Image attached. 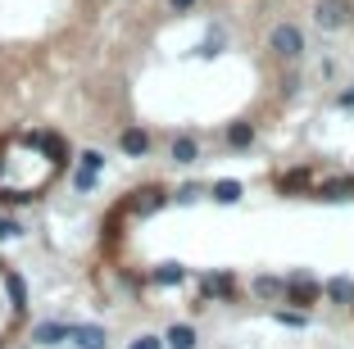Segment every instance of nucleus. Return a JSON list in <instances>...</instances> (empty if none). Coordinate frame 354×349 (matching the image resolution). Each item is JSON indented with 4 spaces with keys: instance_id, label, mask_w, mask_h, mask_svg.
Segmentation results:
<instances>
[{
    "instance_id": "nucleus-1",
    "label": "nucleus",
    "mask_w": 354,
    "mask_h": 349,
    "mask_svg": "<svg viewBox=\"0 0 354 349\" xmlns=\"http://www.w3.org/2000/svg\"><path fill=\"white\" fill-rule=\"evenodd\" d=\"M23 299H28V295H23V281L0 263V336L23 318Z\"/></svg>"
},
{
    "instance_id": "nucleus-2",
    "label": "nucleus",
    "mask_w": 354,
    "mask_h": 349,
    "mask_svg": "<svg viewBox=\"0 0 354 349\" xmlns=\"http://www.w3.org/2000/svg\"><path fill=\"white\" fill-rule=\"evenodd\" d=\"M268 50L277 55V59H300L304 55V32L295 28V23H277V28L268 32Z\"/></svg>"
},
{
    "instance_id": "nucleus-3",
    "label": "nucleus",
    "mask_w": 354,
    "mask_h": 349,
    "mask_svg": "<svg viewBox=\"0 0 354 349\" xmlns=\"http://www.w3.org/2000/svg\"><path fill=\"white\" fill-rule=\"evenodd\" d=\"M350 14H354L350 0H318V5H313V19H318V28H327V32L345 28V23H350Z\"/></svg>"
},
{
    "instance_id": "nucleus-4",
    "label": "nucleus",
    "mask_w": 354,
    "mask_h": 349,
    "mask_svg": "<svg viewBox=\"0 0 354 349\" xmlns=\"http://www.w3.org/2000/svg\"><path fill=\"white\" fill-rule=\"evenodd\" d=\"M313 196L318 200H354V177H323Z\"/></svg>"
},
{
    "instance_id": "nucleus-5",
    "label": "nucleus",
    "mask_w": 354,
    "mask_h": 349,
    "mask_svg": "<svg viewBox=\"0 0 354 349\" xmlns=\"http://www.w3.org/2000/svg\"><path fill=\"white\" fill-rule=\"evenodd\" d=\"M318 295H323V286H313L309 277H286V299L291 304H313Z\"/></svg>"
},
{
    "instance_id": "nucleus-6",
    "label": "nucleus",
    "mask_w": 354,
    "mask_h": 349,
    "mask_svg": "<svg viewBox=\"0 0 354 349\" xmlns=\"http://www.w3.org/2000/svg\"><path fill=\"white\" fill-rule=\"evenodd\" d=\"M118 145H123L127 159H146V154H150V132H141V127H127Z\"/></svg>"
},
{
    "instance_id": "nucleus-7",
    "label": "nucleus",
    "mask_w": 354,
    "mask_h": 349,
    "mask_svg": "<svg viewBox=\"0 0 354 349\" xmlns=\"http://www.w3.org/2000/svg\"><path fill=\"white\" fill-rule=\"evenodd\" d=\"M323 295L332 299V304H345V308H354V281L350 277H332L323 286Z\"/></svg>"
},
{
    "instance_id": "nucleus-8",
    "label": "nucleus",
    "mask_w": 354,
    "mask_h": 349,
    "mask_svg": "<svg viewBox=\"0 0 354 349\" xmlns=\"http://www.w3.org/2000/svg\"><path fill=\"white\" fill-rule=\"evenodd\" d=\"M32 340L37 345H59V340H68V322H41V327H32Z\"/></svg>"
},
{
    "instance_id": "nucleus-9",
    "label": "nucleus",
    "mask_w": 354,
    "mask_h": 349,
    "mask_svg": "<svg viewBox=\"0 0 354 349\" xmlns=\"http://www.w3.org/2000/svg\"><path fill=\"white\" fill-rule=\"evenodd\" d=\"M68 340H77L82 349H104V331L100 327H77V322H68Z\"/></svg>"
},
{
    "instance_id": "nucleus-10",
    "label": "nucleus",
    "mask_w": 354,
    "mask_h": 349,
    "mask_svg": "<svg viewBox=\"0 0 354 349\" xmlns=\"http://www.w3.org/2000/svg\"><path fill=\"white\" fill-rule=\"evenodd\" d=\"M164 345H173V349H196V327L173 322V327H168V336H164Z\"/></svg>"
},
{
    "instance_id": "nucleus-11",
    "label": "nucleus",
    "mask_w": 354,
    "mask_h": 349,
    "mask_svg": "<svg viewBox=\"0 0 354 349\" xmlns=\"http://www.w3.org/2000/svg\"><path fill=\"white\" fill-rule=\"evenodd\" d=\"M164 191H155V186H150V191H136V200H132V214H155V209H164Z\"/></svg>"
},
{
    "instance_id": "nucleus-12",
    "label": "nucleus",
    "mask_w": 354,
    "mask_h": 349,
    "mask_svg": "<svg viewBox=\"0 0 354 349\" xmlns=\"http://www.w3.org/2000/svg\"><path fill=\"white\" fill-rule=\"evenodd\" d=\"M209 196L218 200V205H236V200H241V182H227V177H223V182L209 186Z\"/></svg>"
},
{
    "instance_id": "nucleus-13",
    "label": "nucleus",
    "mask_w": 354,
    "mask_h": 349,
    "mask_svg": "<svg viewBox=\"0 0 354 349\" xmlns=\"http://www.w3.org/2000/svg\"><path fill=\"white\" fill-rule=\"evenodd\" d=\"M227 145H232V150H245V145H254V127H250V123H232V127H227Z\"/></svg>"
},
{
    "instance_id": "nucleus-14",
    "label": "nucleus",
    "mask_w": 354,
    "mask_h": 349,
    "mask_svg": "<svg viewBox=\"0 0 354 349\" xmlns=\"http://www.w3.org/2000/svg\"><path fill=\"white\" fill-rule=\"evenodd\" d=\"M196 154H200V145L191 141V136H173V159L177 164H196Z\"/></svg>"
},
{
    "instance_id": "nucleus-15",
    "label": "nucleus",
    "mask_w": 354,
    "mask_h": 349,
    "mask_svg": "<svg viewBox=\"0 0 354 349\" xmlns=\"http://www.w3.org/2000/svg\"><path fill=\"white\" fill-rule=\"evenodd\" d=\"M254 295H268V299H286V281H281V277H259V281H254Z\"/></svg>"
},
{
    "instance_id": "nucleus-16",
    "label": "nucleus",
    "mask_w": 354,
    "mask_h": 349,
    "mask_svg": "<svg viewBox=\"0 0 354 349\" xmlns=\"http://www.w3.org/2000/svg\"><path fill=\"white\" fill-rule=\"evenodd\" d=\"M205 295H223V299H227L232 295V277H227V272H218V277L209 272V277H205Z\"/></svg>"
},
{
    "instance_id": "nucleus-17",
    "label": "nucleus",
    "mask_w": 354,
    "mask_h": 349,
    "mask_svg": "<svg viewBox=\"0 0 354 349\" xmlns=\"http://www.w3.org/2000/svg\"><path fill=\"white\" fill-rule=\"evenodd\" d=\"M182 277H187V267H182V263H164V267L155 272V281H159V286H177Z\"/></svg>"
},
{
    "instance_id": "nucleus-18",
    "label": "nucleus",
    "mask_w": 354,
    "mask_h": 349,
    "mask_svg": "<svg viewBox=\"0 0 354 349\" xmlns=\"http://www.w3.org/2000/svg\"><path fill=\"white\" fill-rule=\"evenodd\" d=\"M277 186L281 191H304V186H309V168H295V173L277 177Z\"/></svg>"
},
{
    "instance_id": "nucleus-19",
    "label": "nucleus",
    "mask_w": 354,
    "mask_h": 349,
    "mask_svg": "<svg viewBox=\"0 0 354 349\" xmlns=\"http://www.w3.org/2000/svg\"><path fill=\"white\" fill-rule=\"evenodd\" d=\"M95 168H104V154L100 150H82V173H95Z\"/></svg>"
},
{
    "instance_id": "nucleus-20",
    "label": "nucleus",
    "mask_w": 354,
    "mask_h": 349,
    "mask_svg": "<svg viewBox=\"0 0 354 349\" xmlns=\"http://www.w3.org/2000/svg\"><path fill=\"white\" fill-rule=\"evenodd\" d=\"M272 318H277L281 327H304V322H309V318H304V313H286V308H277Z\"/></svg>"
},
{
    "instance_id": "nucleus-21",
    "label": "nucleus",
    "mask_w": 354,
    "mask_h": 349,
    "mask_svg": "<svg viewBox=\"0 0 354 349\" xmlns=\"http://www.w3.org/2000/svg\"><path fill=\"white\" fill-rule=\"evenodd\" d=\"M200 196H205V191H200V186H182V191H177V205H196Z\"/></svg>"
},
{
    "instance_id": "nucleus-22",
    "label": "nucleus",
    "mask_w": 354,
    "mask_h": 349,
    "mask_svg": "<svg viewBox=\"0 0 354 349\" xmlns=\"http://www.w3.org/2000/svg\"><path fill=\"white\" fill-rule=\"evenodd\" d=\"M23 227L19 223H10V218H0V240H10V236H19Z\"/></svg>"
},
{
    "instance_id": "nucleus-23",
    "label": "nucleus",
    "mask_w": 354,
    "mask_h": 349,
    "mask_svg": "<svg viewBox=\"0 0 354 349\" xmlns=\"http://www.w3.org/2000/svg\"><path fill=\"white\" fill-rule=\"evenodd\" d=\"M127 349H159V336H136Z\"/></svg>"
},
{
    "instance_id": "nucleus-24",
    "label": "nucleus",
    "mask_w": 354,
    "mask_h": 349,
    "mask_svg": "<svg viewBox=\"0 0 354 349\" xmlns=\"http://www.w3.org/2000/svg\"><path fill=\"white\" fill-rule=\"evenodd\" d=\"M168 10H173V14H187V10H196V0H168Z\"/></svg>"
},
{
    "instance_id": "nucleus-25",
    "label": "nucleus",
    "mask_w": 354,
    "mask_h": 349,
    "mask_svg": "<svg viewBox=\"0 0 354 349\" xmlns=\"http://www.w3.org/2000/svg\"><path fill=\"white\" fill-rule=\"evenodd\" d=\"M95 186V173H77V191H91Z\"/></svg>"
},
{
    "instance_id": "nucleus-26",
    "label": "nucleus",
    "mask_w": 354,
    "mask_h": 349,
    "mask_svg": "<svg viewBox=\"0 0 354 349\" xmlns=\"http://www.w3.org/2000/svg\"><path fill=\"white\" fill-rule=\"evenodd\" d=\"M341 104H354V91H345V95H341Z\"/></svg>"
}]
</instances>
